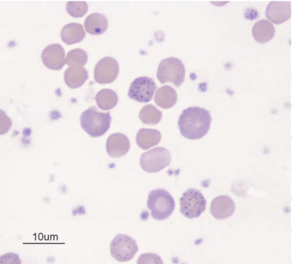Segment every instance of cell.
<instances>
[{
  "label": "cell",
  "instance_id": "obj_25",
  "mask_svg": "<svg viewBox=\"0 0 292 264\" xmlns=\"http://www.w3.org/2000/svg\"><path fill=\"white\" fill-rule=\"evenodd\" d=\"M12 121L3 111L0 113V134L3 135L7 132L12 126Z\"/></svg>",
  "mask_w": 292,
  "mask_h": 264
},
{
  "label": "cell",
  "instance_id": "obj_5",
  "mask_svg": "<svg viewBox=\"0 0 292 264\" xmlns=\"http://www.w3.org/2000/svg\"><path fill=\"white\" fill-rule=\"evenodd\" d=\"M179 200L180 212L189 219L199 217L206 210V200L202 193L196 189H188Z\"/></svg>",
  "mask_w": 292,
  "mask_h": 264
},
{
  "label": "cell",
  "instance_id": "obj_18",
  "mask_svg": "<svg viewBox=\"0 0 292 264\" xmlns=\"http://www.w3.org/2000/svg\"><path fill=\"white\" fill-rule=\"evenodd\" d=\"M108 22L106 17L100 13H95L88 16L84 23L86 31L92 35H100L107 29Z\"/></svg>",
  "mask_w": 292,
  "mask_h": 264
},
{
  "label": "cell",
  "instance_id": "obj_9",
  "mask_svg": "<svg viewBox=\"0 0 292 264\" xmlns=\"http://www.w3.org/2000/svg\"><path fill=\"white\" fill-rule=\"evenodd\" d=\"M119 66L117 61L110 57H106L100 60L94 71V79L97 83L104 84L113 82L117 77Z\"/></svg>",
  "mask_w": 292,
  "mask_h": 264
},
{
  "label": "cell",
  "instance_id": "obj_15",
  "mask_svg": "<svg viewBox=\"0 0 292 264\" xmlns=\"http://www.w3.org/2000/svg\"><path fill=\"white\" fill-rule=\"evenodd\" d=\"M86 69L82 66H70L65 70L64 75L65 82L71 88L81 86L88 78Z\"/></svg>",
  "mask_w": 292,
  "mask_h": 264
},
{
  "label": "cell",
  "instance_id": "obj_1",
  "mask_svg": "<svg viewBox=\"0 0 292 264\" xmlns=\"http://www.w3.org/2000/svg\"><path fill=\"white\" fill-rule=\"evenodd\" d=\"M212 117L210 111L204 108L190 107L180 116L178 126L181 134L191 140L201 138L208 132Z\"/></svg>",
  "mask_w": 292,
  "mask_h": 264
},
{
  "label": "cell",
  "instance_id": "obj_28",
  "mask_svg": "<svg viewBox=\"0 0 292 264\" xmlns=\"http://www.w3.org/2000/svg\"><path fill=\"white\" fill-rule=\"evenodd\" d=\"M49 116L51 120H55L61 117V115L59 112L56 111H54L51 112Z\"/></svg>",
  "mask_w": 292,
  "mask_h": 264
},
{
  "label": "cell",
  "instance_id": "obj_22",
  "mask_svg": "<svg viewBox=\"0 0 292 264\" xmlns=\"http://www.w3.org/2000/svg\"><path fill=\"white\" fill-rule=\"evenodd\" d=\"M88 57L87 53L80 49H75L69 51L67 53L66 63L69 66H81L87 62Z\"/></svg>",
  "mask_w": 292,
  "mask_h": 264
},
{
  "label": "cell",
  "instance_id": "obj_30",
  "mask_svg": "<svg viewBox=\"0 0 292 264\" xmlns=\"http://www.w3.org/2000/svg\"><path fill=\"white\" fill-rule=\"evenodd\" d=\"M24 137L22 138V143L25 146L29 145L31 142L30 140L29 139L27 138L26 137Z\"/></svg>",
  "mask_w": 292,
  "mask_h": 264
},
{
  "label": "cell",
  "instance_id": "obj_24",
  "mask_svg": "<svg viewBox=\"0 0 292 264\" xmlns=\"http://www.w3.org/2000/svg\"><path fill=\"white\" fill-rule=\"evenodd\" d=\"M137 262V263H163L161 259L158 255L149 253L141 255Z\"/></svg>",
  "mask_w": 292,
  "mask_h": 264
},
{
  "label": "cell",
  "instance_id": "obj_7",
  "mask_svg": "<svg viewBox=\"0 0 292 264\" xmlns=\"http://www.w3.org/2000/svg\"><path fill=\"white\" fill-rule=\"evenodd\" d=\"M138 251L136 241L129 236L119 234L112 240L110 251L112 257L121 262L131 260Z\"/></svg>",
  "mask_w": 292,
  "mask_h": 264
},
{
  "label": "cell",
  "instance_id": "obj_12",
  "mask_svg": "<svg viewBox=\"0 0 292 264\" xmlns=\"http://www.w3.org/2000/svg\"><path fill=\"white\" fill-rule=\"evenodd\" d=\"M235 206L232 199L228 196H218L212 201L210 211L217 219H224L231 216L235 210Z\"/></svg>",
  "mask_w": 292,
  "mask_h": 264
},
{
  "label": "cell",
  "instance_id": "obj_14",
  "mask_svg": "<svg viewBox=\"0 0 292 264\" xmlns=\"http://www.w3.org/2000/svg\"><path fill=\"white\" fill-rule=\"evenodd\" d=\"M83 26L77 23H71L65 25L60 31L62 40L68 45L79 43L85 36Z\"/></svg>",
  "mask_w": 292,
  "mask_h": 264
},
{
  "label": "cell",
  "instance_id": "obj_26",
  "mask_svg": "<svg viewBox=\"0 0 292 264\" xmlns=\"http://www.w3.org/2000/svg\"><path fill=\"white\" fill-rule=\"evenodd\" d=\"M1 264H20L21 260L18 255L9 253L4 254L0 257Z\"/></svg>",
  "mask_w": 292,
  "mask_h": 264
},
{
  "label": "cell",
  "instance_id": "obj_29",
  "mask_svg": "<svg viewBox=\"0 0 292 264\" xmlns=\"http://www.w3.org/2000/svg\"><path fill=\"white\" fill-rule=\"evenodd\" d=\"M32 133L31 129L30 128H25L23 130V134L25 137H27L30 136Z\"/></svg>",
  "mask_w": 292,
  "mask_h": 264
},
{
  "label": "cell",
  "instance_id": "obj_6",
  "mask_svg": "<svg viewBox=\"0 0 292 264\" xmlns=\"http://www.w3.org/2000/svg\"><path fill=\"white\" fill-rule=\"evenodd\" d=\"M171 160L169 151L164 148L158 147L143 153L140 157V163L144 171L154 173L169 165Z\"/></svg>",
  "mask_w": 292,
  "mask_h": 264
},
{
  "label": "cell",
  "instance_id": "obj_27",
  "mask_svg": "<svg viewBox=\"0 0 292 264\" xmlns=\"http://www.w3.org/2000/svg\"><path fill=\"white\" fill-rule=\"evenodd\" d=\"M244 14L246 18L250 20L256 19L259 15L257 11L254 9H248L246 10Z\"/></svg>",
  "mask_w": 292,
  "mask_h": 264
},
{
  "label": "cell",
  "instance_id": "obj_10",
  "mask_svg": "<svg viewBox=\"0 0 292 264\" xmlns=\"http://www.w3.org/2000/svg\"><path fill=\"white\" fill-rule=\"evenodd\" d=\"M65 52L60 44H53L47 46L42 51L41 59L44 65L49 69L58 70L65 64Z\"/></svg>",
  "mask_w": 292,
  "mask_h": 264
},
{
  "label": "cell",
  "instance_id": "obj_4",
  "mask_svg": "<svg viewBox=\"0 0 292 264\" xmlns=\"http://www.w3.org/2000/svg\"><path fill=\"white\" fill-rule=\"evenodd\" d=\"M185 72V67L181 61L176 57H170L160 62L157 76L161 84L170 82L178 87L184 80Z\"/></svg>",
  "mask_w": 292,
  "mask_h": 264
},
{
  "label": "cell",
  "instance_id": "obj_13",
  "mask_svg": "<svg viewBox=\"0 0 292 264\" xmlns=\"http://www.w3.org/2000/svg\"><path fill=\"white\" fill-rule=\"evenodd\" d=\"M130 147L129 141L124 134L115 133L110 135L106 143V148L108 155L113 158H117L125 155Z\"/></svg>",
  "mask_w": 292,
  "mask_h": 264
},
{
  "label": "cell",
  "instance_id": "obj_3",
  "mask_svg": "<svg viewBox=\"0 0 292 264\" xmlns=\"http://www.w3.org/2000/svg\"><path fill=\"white\" fill-rule=\"evenodd\" d=\"M147 204L148 208L151 211L152 218L158 220L167 218L173 213L175 207L172 196L163 189H156L150 192Z\"/></svg>",
  "mask_w": 292,
  "mask_h": 264
},
{
  "label": "cell",
  "instance_id": "obj_16",
  "mask_svg": "<svg viewBox=\"0 0 292 264\" xmlns=\"http://www.w3.org/2000/svg\"><path fill=\"white\" fill-rule=\"evenodd\" d=\"M252 32L253 36L257 42L260 43L267 42L273 37L275 32L273 24L266 19H262L257 21L253 26Z\"/></svg>",
  "mask_w": 292,
  "mask_h": 264
},
{
  "label": "cell",
  "instance_id": "obj_20",
  "mask_svg": "<svg viewBox=\"0 0 292 264\" xmlns=\"http://www.w3.org/2000/svg\"><path fill=\"white\" fill-rule=\"evenodd\" d=\"M95 99L98 107L103 110L112 108L116 105L118 100L116 93L108 88L100 90L96 95Z\"/></svg>",
  "mask_w": 292,
  "mask_h": 264
},
{
  "label": "cell",
  "instance_id": "obj_23",
  "mask_svg": "<svg viewBox=\"0 0 292 264\" xmlns=\"http://www.w3.org/2000/svg\"><path fill=\"white\" fill-rule=\"evenodd\" d=\"M88 7L84 1H69L66 4V9L68 13L74 17H81L87 12Z\"/></svg>",
  "mask_w": 292,
  "mask_h": 264
},
{
  "label": "cell",
  "instance_id": "obj_19",
  "mask_svg": "<svg viewBox=\"0 0 292 264\" xmlns=\"http://www.w3.org/2000/svg\"><path fill=\"white\" fill-rule=\"evenodd\" d=\"M177 98V94L175 89L170 86L165 85L157 90L154 100L158 106L164 109H168L175 104Z\"/></svg>",
  "mask_w": 292,
  "mask_h": 264
},
{
  "label": "cell",
  "instance_id": "obj_31",
  "mask_svg": "<svg viewBox=\"0 0 292 264\" xmlns=\"http://www.w3.org/2000/svg\"><path fill=\"white\" fill-rule=\"evenodd\" d=\"M19 134V132H18L17 131H15V132H14L13 134L14 136H16V135H18Z\"/></svg>",
  "mask_w": 292,
  "mask_h": 264
},
{
  "label": "cell",
  "instance_id": "obj_17",
  "mask_svg": "<svg viewBox=\"0 0 292 264\" xmlns=\"http://www.w3.org/2000/svg\"><path fill=\"white\" fill-rule=\"evenodd\" d=\"M161 138V134L157 130L142 128L138 132L136 141L139 147L146 150L158 144Z\"/></svg>",
  "mask_w": 292,
  "mask_h": 264
},
{
  "label": "cell",
  "instance_id": "obj_11",
  "mask_svg": "<svg viewBox=\"0 0 292 264\" xmlns=\"http://www.w3.org/2000/svg\"><path fill=\"white\" fill-rule=\"evenodd\" d=\"M290 1H272L265 11L267 18L276 24L281 23L291 17V4Z\"/></svg>",
  "mask_w": 292,
  "mask_h": 264
},
{
  "label": "cell",
  "instance_id": "obj_2",
  "mask_svg": "<svg viewBox=\"0 0 292 264\" xmlns=\"http://www.w3.org/2000/svg\"><path fill=\"white\" fill-rule=\"evenodd\" d=\"M111 120L110 112H100L94 106L84 111L80 117L82 128L94 138L104 134L110 128Z\"/></svg>",
  "mask_w": 292,
  "mask_h": 264
},
{
  "label": "cell",
  "instance_id": "obj_8",
  "mask_svg": "<svg viewBox=\"0 0 292 264\" xmlns=\"http://www.w3.org/2000/svg\"><path fill=\"white\" fill-rule=\"evenodd\" d=\"M157 88V85L152 78L140 77L131 82L128 95L130 98L137 102L147 103L152 100Z\"/></svg>",
  "mask_w": 292,
  "mask_h": 264
},
{
  "label": "cell",
  "instance_id": "obj_21",
  "mask_svg": "<svg viewBox=\"0 0 292 264\" xmlns=\"http://www.w3.org/2000/svg\"><path fill=\"white\" fill-rule=\"evenodd\" d=\"M162 112L154 106L148 104L144 106L139 114V117L144 124L149 125H155L161 120Z\"/></svg>",
  "mask_w": 292,
  "mask_h": 264
}]
</instances>
